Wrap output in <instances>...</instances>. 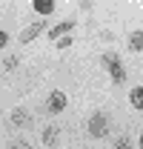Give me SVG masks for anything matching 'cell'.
Here are the masks:
<instances>
[{
    "label": "cell",
    "mask_w": 143,
    "mask_h": 149,
    "mask_svg": "<svg viewBox=\"0 0 143 149\" xmlns=\"http://www.w3.org/2000/svg\"><path fill=\"white\" fill-rule=\"evenodd\" d=\"M100 63L109 69V77L115 80V83H123L126 80V69H123V63H120V57L115 55V52H106V55L100 57Z\"/></svg>",
    "instance_id": "cell-1"
},
{
    "label": "cell",
    "mask_w": 143,
    "mask_h": 149,
    "mask_svg": "<svg viewBox=\"0 0 143 149\" xmlns=\"http://www.w3.org/2000/svg\"><path fill=\"white\" fill-rule=\"evenodd\" d=\"M106 132H109V118L103 115V112H94V115L89 118V135L92 138H103Z\"/></svg>",
    "instance_id": "cell-2"
},
{
    "label": "cell",
    "mask_w": 143,
    "mask_h": 149,
    "mask_svg": "<svg viewBox=\"0 0 143 149\" xmlns=\"http://www.w3.org/2000/svg\"><path fill=\"white\" fill-rule=\"evenodd\" d=\"M66 103H69V97L57 89V92L49 95V100H46V112H49V115H60V112L66 109Z\"/></svg>",
    "instance_id": "cell-3"
},
{
    "label": "cell",
    "mask_w": 143,
    "mask_h": 149,
    "mask_svg": "<svg viewBox=\"0 0 143 149\" xmlns=\"http://www.w3.org/2000/svg\"><path fill=\"white\" fill-rule=\"evenodd\" d=\"M43 29H46V20H35V23H32V26H26V32L20 35V43H32Z\"/></svg>",
    "instance_id": "cell-4"
},
{
    "label": "cell",
    "mask_w": 143,
    "mask_h": 149,
    "mask_svg": "<svg viewBox=\"0 0 143 149\" xmlns=\"http://www.w3.org/2000/svg\"><path fill=\"white\" fill-rule=\"evenodd\" d=\"M72 29H74V20H63V23H57L54 29H49V37H52V40H60V37L69 35Z\"/></svg>",
    "instance_id": "cell-5"
},
{
    "label": "cell",
    "mask_w": 143,
    "mask_h": 149,
    "mask_svg": "<svg viewBox=\"0 0 143 149\" xmlns=\"http://www.w3.org/2000/svg\"><path fill=\"white\" fill-rule=\"evenodd\" d=\"M12 123H15V126H29V123H32V115H29V109L17 106V109L12 112Z\"/></svg>",
    "instance_id": "cell-6"
},
{
    "label": "cell",
    "mask_w": 143,
    "mask_h": 149,
    "mask_svg": "<svg viewBox=\"0 0 143 149\" xmlns=\"http://www.w3.org/2000/svg\"><path fill=\"white\" fill-rule=\"evenodd\" d=\"M43 143L46 146H60V129L57 126H46L43 129Z\"/></svg>",
    "instance_id": "cell-7"
},
{
    "label": "cell",
    "mask_w": 143,
    "mask_h": 149,
    "mask_svg": "<svg viewBox=\"0 0 143 149\" xmlns=\"http://www.w3.org/2000/svg\"><path fill=\"white\" fill-rule=\"evenodd\" d=\"M32 3H35V12H37V15H43V17L54 12V0H32Z\"/></svg>",
    "instance_id": "cell-8"
},
{
    "label": "cell",
    "mask_w": 143,
    "mask_h": 149,
    "mask_svg": "<svg viewBox=\"0 0 143 149\" xmlns=\"http://www.w3.org/2000/svg\"><path fill=\"white\" fill-rule=\"evenodd\" d=\"M129 52H143V32H132L129 35Z\"/></svg>",
    "instance_id": "cell-9"
},
{
    "label": "cell",
    "mask_w": 143,
    "mask_h": 149,
    "mask_svg": "<svg viewBox=\"0 0 143 149\" xmlns=\"http://www.w3.org/2000/svg\"><path fill=\"white\" fill-rule=\"evenodd\" d=\"M129 103H132L135 109H143V86H135V89L129 92Z\"/></svg>",
    "instance_id": "cell-10"
},
{
    "label": "cell",
    "mask_w": 143,
    "mask_h": 149,
    "mask_svg": "<svg viewBox=\"0 0 143 149\" xmlns=\"http://www.w3.org/2000/svg\"><path fill=\"white\" fill-rule=\"evenodd\" d=\"M115 149H132V141H129L126 135H120V138H117V143H115Z\"/></svg>",
    "instance_id": "cell-11"
},
{
    "label": "cell",
    "mask_w": 143,
    "mask_h": 149,
    "mask_svg": "<svg viewBox=\"0 0 143 149\" xmlns=\"http://www.w3.org/2000/svg\"><path fill=\"white\" fill-rule=\"evenodd\" d=\"M15 66H17V57H9V60H3V63H0V69H6V72H9V69H15Z\"/></svg>",
    "instance_id": "cell-12"
},
{
    "label": "cell",
    "mask_w": 143,
    "mask_h": 149,
    "mask_svg": "<svg viewBox=\"0 0 143 149\" xmlns=\"http://www.w3.org/2000/svg\"><path fill=\"white\" fill-rule=\"evenodd\" d=\"M9 149H32V143H26V141H12Z\"/></svg>",
    "instance_id": "cell-13"
},
{
    "label": "cell",
    "mask_w": 143,
    "mask_h": 149,
    "mask_svg": "<svg viewBox=\"0 0 143 149\" xmlns=\"http://www.w3.org/2000/svg\"><path fill=\"white\" fill-rule=\"evenodd\" d=\"M72 46V37L66 35V37H60V40H57V49H69Z\"/></svg>",
    "instance_id": "cell-14"
},
{
    "label": "cell",
    "mask_w": 143,
    "mask_h": 149,
    "mask_svg": "<svg viewBox=\"0 0 143 149\" xmlns=\"http://www.w3.org/2000/svg\"><path fill=\"white\" fill-rule=\"evenodd\" d=\"M6 43H9V35H6V32L0 29V49H6Z\"/></svg>",
    "instance_id": "cell-15"
},
{
    "label": "cell",
    "mask_w": 143,
    "mask_h": 149,
    "mask_svg": "<svg viewBox=\"0 0 143 149\" xmlns=\"http://www.w3.org/2000/svg\"><path fill=\"white\" fill-rule=\"evenodd\" d=\"M80 9H92V0H80Z\"/></svg>",
    "instance_id": "cell-16"
},
{
    "label": "cell",
    "mask_w": 143,
    "mask_h": 149,
    "mask_svg": "<svg viewBox=\"0 0 143 149\" xmlns=\"http://www.w3.org/2000/svg\"><path fill=\"white\" fill-rule=\"evenodd\" d=\"M140 149H143V135H140Z\"/></svg>",
    "instance_id": "cell-17"
}]
</instances>
